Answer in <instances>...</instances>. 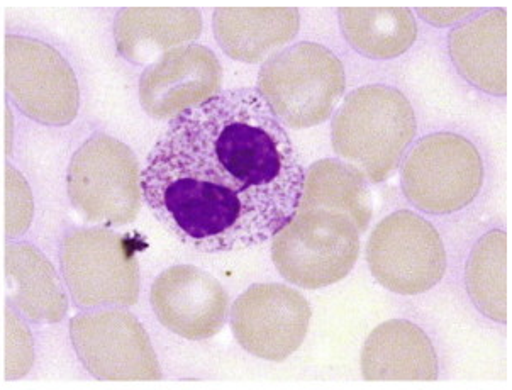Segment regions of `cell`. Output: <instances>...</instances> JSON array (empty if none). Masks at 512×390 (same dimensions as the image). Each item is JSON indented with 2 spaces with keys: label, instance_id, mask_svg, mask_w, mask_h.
Returning a JSON list of instances; mask_svg holds the SVG:
<instances>
[{
  "label": "cell",
  "instance_id": "1",
  "mask_svg": "<svg viewBox=\"0 0 512 390\" xmlns=\"http://www.w3.org/2000/svg\"><path fill=\"white\" fill-rule=\"evenodd\" d=\"M306 172L256 89L219 92L168 124L141 170L163 228L206 253L272 240L294 219Z\"/></svg>",
  "mask_w": 512,
  "mask_h": 390
},
{
  "label": "cell",
  "instance_id": "2",
  "mask_svg": "<svg viewBox=\"0 0 512 390\" xmlns=\"http://www.w3.org/2000/svg\"><path fill=\"white\" fill-rule=\"evenodd\" d=\"M416 131V114L401 90L365 85L353 90L334 114L331 143L336 155L379 184L401 165Z\"/></svg>",
  "mask_w": 512,
  "mask_h": 390
},
{
  "label": "cell",
  "instance_id": "3",
  "mask_svg": "<svg viewBox=\"0 0 512 390\" xmlns=\"http://www.w3.org/2000/svg\"><path fill=\"white\" fill-rule=\"evenodd\" d=\"M345 89L340 58L326 46L304 41L263 63L256 90L280 123L304 129L329 119Z\"/></svg>",
  "mask_w": 512,
  "mask_h": 390
},
{
  "label": "cell",
  "instance_id": "4",
  "mask_svg": "<svg viewBox=\"0 0 512 390\" xmlns=\"http://www.w3.org/2000/svg\"><path fill=\"white\" fill-rule=\"evenodd\" d=\"M136 251L138 241L109 228L70 231L60 246V263L75 306H134L140 299Z\"/></svg>",
  "mask_w": 512,
  "mask_h": 390
},
{
  "label": "cell",
  "instance_id": "5",
  "mask_svg": "<svg viewBox=\"0 0 512 390\" xmlns=\"http://www.w3.org/2000/svg\"><path fill=\"white\" fill-rule=\"evenodd\" d=\"M140 163L133 150L106 133L90 136L68 165V199L89 223L116 228L141 209Z\"/></svg>",
  "mask_w": 512,
  "mask_h": 390
},
{
  "label": "cell",
  "instance_id": "6",
  "mask_svg": "<svg viewBox=\"0 0 512 390\" xmlns=\"http://www.w3.org/2000/svg\"><path fill=\"white\" fill-rule=\"evenodd\" d=\"M360 255V233L343 212L299 209L272 238V260L280 275L302 289L338 284Z\"/></svg>",
  "mask_w": 512,
  "mask_h": 390
},
{
  "label": "cell",
  "instance_id": "7",
  "mask_svg": "<svg viewBox=\"0 0 512 390\" xmlns=\"http://www.w3.org/2000/svg\"><path fill=\"white\" fill-rule=\"evenodd\" d=\"M484 184V163L474 143L460 134H428L407 155L402 192L412 206L446 216L470 206Z\"/></svg>",
  "mask_w": 512,
  "mask_h": 390
},
{
  "label": "cell",
  "instance_id": "8",
  "mask_svg": "<svg viewBox=\"0 0 512 390\" xmlns=\"http://www.w3.org/2000/svg\"><path fill=\"white\" fill-rule=\"evenodd\" d=\"M6 90L24 116L43 126H68L80 107L72 65L39 39L7 34Z\"/></svg>",
  "mask_w": 512,
  "mask_h": 390
},
{
  "label": "cell",
  "instance_id": "9",
  "mask_svg": "<svg viewBox=\"0 0 512 390\" xmlns=\"http://www.w3.org/2000/svg\"><path fill=\"white\" fill-rule=\"evenodd\" d=\"M367 260L375 280L399 296H418L433 289L446 272L440 233L411 211L392 212L373 228Z\"/></svg>",
  "mask_w": 512,
  "mask_h": 390
},
{
  "label": "cell",
  "instance_id": "10",
  "mask_svg": "<svg viewBox=\"0 0 512 390\" xmlns=\"http://www.w3.org/2000/svg\"><path fill=\"white\" fill-rule=\"evenodd\" d=\"M78 360L97 380H160L162 368L150 336L124 309L84 312L70 321Z\"/></svg>",
  "mask_w": 512,
  "mask_h": 390
},
{
  "label": "cell",
  "instance_id": "11",
  "mask_svg": "<svg viewBox=\"0 0 512 390\" xmlns=\"http://www.w3.org/2000/svg\"><path fill=\"white\" fill-rule=\"evenodd\" d=\"M312 309L299 290L256 284L231 307V328L243 350L268 362H284L306 340Z\"/></svg>",
  "mask_w": 512,
  "mask_h": 390
},
{
  "label": "cell",
  "instance_id": "12",
  "mask_svg": "<svg viewBox=\"0 0 512 390\" xmlns=\"http://www.w3.org/2000/svg\"><path fill=\"white\" fill-rule=\"evenodd\" d=\"M223 85V67L207 46L170 50L146 67L140 78V102L153 119H175L209 101Z\"/></svg>",
  "mask_w": 512,
  "mask_h": 390
},
{
  "label": "cell",
  "instance_id": "13",
  "mask_svg": "<svg viewBox=\"0 0 512 390\" xmlns=\"http://www.w3.org/2000/svg\"><path fill=\"white\" fill-rule=\"evenodd\" d=\"M150 302L158 321L185 340L218 335L229 314L223 285L192 265H177L160 273L151 285Z\"/></svg>",
  "mask_w": 512,
  "mask_h": 390
},
{
  "label": "cell",
  "instance_id": "14",
  "mask_svg": "<svg viewBox=\"0 0 512 390\" xmlns=\"http://www.w3.org/2000/svg\"><path fill=\"white\" fill-rule=\"evenodd\" d=\"M451 62L468 84L485 94H507V12L492 9L465 21L448 36Z\"/></svg>",
  "mask_w": 512,
  "mask_h": 390
},
{
  "label": "cell",
  "instance_id": "15",
  "mask_svg": "<svg viewBox=\"0 0 512 390\" xmlns=\"http://www.w3.org/2000/svg\"><path fill=\"white\" fill-rule=\"evenodd\" d=\"M201 33L202 14L197 9L131 7L117 12L114 21L117 51L133 65H151Z\"/></svg>",
  "mask_w": 512,
  "mask_h": 390
},
{
  "label": "cell",
  "instance_id": "16",
  "mask_svg": "<svg viewBox=\"0 0 512 390\" xmlns=\"http://www.w3.org/2000/svg\"><path fill=\"white\" fill-rule=\"evenodd\" d=\"M360 362L365 380H435L440 374L435 345L423 329L404 319L373 329Z\"/></svg>",
  "mask_w": 512,
  "mask_h": 390
},
{
  "label": "cell",
  "instance_id": "17",
  "mask_svg": "<svg viewBox=\"0 0 512 390\" xmlns=\"http://www.w3.org/2000/svg\"><path fill=\"white\" fill-rule=\"evenodd\" d=\"M212 29L221 50L238 62L258 63L287 45L301 29L299 9H216Z\"/></svg>",
  "mask_w": 512,
  "mask_h": 390
},
{
  "label": "cell",
  "instance_id": "18",
  "mask_svg": "<svg viewBox=\"0 0 512 390\" xmlns=\"http://www.w3.org/2000/svg\"><path fill=\"white\" fill-rule=\"evenodd\" d=\"M7 306L36 324L60 323L68 311L67 292L50 260L33 245L6 246Z\"/></svg>",
  "mask_w": 512,
  "mask_h": 390
},
{
  "label": "cell",
  "instance_id": "19",
  "mask_svg": "<svg viewBox=\"0 0 512 390\" xmlns=\"http://www.w3.org/2000/svg\"><path fill=\"white\" fill-rule=\"evenodd\" d=\"M338 17L351 48L373 60L404 55L418 38V24L409 9L343 7Z\"/></svg>",
  "mask_w": 512,
  "mask_h": 390
},
{
  "label": "cell",
  "instance_id": "20",
  "mask_svg": "<svg viewBox=\"0 0 512 390\" xmlns=\"http://www.w3.org/2000/svg\"><path fill=\"white\" fill-rule=\"evenodd\" d=\"M299 209L343 212L363 233L372 219V195L357 168L338 160H319L307 168Z\"/></svg>",
  "mask_w": 512,
  "mask_h": 390
},
{
  "label": "cell",
  "instance_id": "21",
  "mask_svg": "<svg viewBox=\"0 0 512 390\" xmlns=\"http://www.w3.org/2000/svg\"><path fill=\"white\" fill-rule=\"evenodd\" d=\"M467 290L477 309L494 323L507 321V234H484L467 263Z\"/></svg>",
  "mask_w": 512,
  "mask_h": 390
},
{
  "label": "cell",
  "instance_id": "22",
  "mask_svg": "<svg viewBox=\"0 0 512 390\" xmlns=\"http://www.w3.org/2000/svg\"><path fill=\"white\" fill-rule=\"evenodd\" d=\"M33 194L23 173L12 165L6 167V233L17 238L26 233L33 221Z\"/></svg>",
  "mask_w": 512,
  "mask_h": 390
},
{
  "label": "cell",
  "instance_id": "23",
  "mask_svg": "<svg viewBox=\"0 0 512 390\" xmlns=\"http://www.w3.org/2000/svg\"><path fill=\"white\" fill-rule=\"evenodd\" d=\"M33 336L23 319L6 309V379H21L28 374L34 362Z\"/></svg>",
  "mask_w": 512,
  "mask_h": 390
},
{
  "label": "cell",
  "instance_id": "24",
  "mask_svg": "<svg viewBox=\"0 0 512 390\" xmlns=\"http://www.w3.org/2000/svg\"><path fill=\"white\" fill-rule=\"evenodd\" d=\"M477 11L479 9H474V7H470V9H462V7H458V9H426L423 7V9H419V16L423 17L424 21L431 26L445 28L451 24L467 21L468 17L477 16Z\"/></svg>",
  "mask_w": 512,
  "mask_h": 390
},
{
  "label": "cell",
  "instance_id": "25",
  "mask_svg": "<svg viewBox=\"0 0 512 390\" xmlns=\"http://www.w3.org/2000/svg\"><path fill=\"white\" fill-rule=\"evenodd\" d=\"M7 155H11L12 153V117H11V109L7 107Z\"/></svg>",
  "mask_w": 512,
  "mask_h": 390
}]
</instances>
